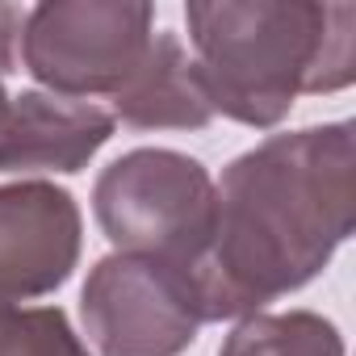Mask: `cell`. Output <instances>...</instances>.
<instances>
[{
    "instance_id": "6da1fadb",
    "label": "cell",
    "mask_w": 356,
    "mask_h": 356,
    "mask_svg": "<svg viewBox=\"0 0 356 356\" xmlns=\"http://www.w3.org/2000/svg\"><path fill=\"white\" fill-rule=\"evenodd\" d=\"M356 143L348 122L268 134L222 168L197 264L206 323L260 314L310 285L352 235Z\"/></svg>"
},
{
    "instance_id": "7a4b0ae2",
    "label": "cell",
    "mask_w": 356,
    "mask_h": 356,
    "mask_svg": "<svg viewBox=\"0 0 356 356\" xmlns=\"http://www.w3.org/2000/svg\"><path fill=\"white\" fill-rule=\"evenodd\" d=\"M185 22L214 113L256 130L277 126L302 92H339L356 76L352 5L197 0Z\"/></svg>"
},
{
    "instance_id": "3957f363",
    "label": "cell",
    "mask_w": 356,
    "mask_h": 356,
    "mask_svg": "<svg viewBox=\"0 0 356 356\" xmlns=\"http://www.w3.org/2000/svg\"><path fill=\"white\" fill-rule=\"evenodd\" d=\"M92 214L118 252L163 260L197 277L214 231V176L185 151L138 147L97 176Z\"/></svg>"
},
{
    "instance_id": "277c9868",
    "label": "cell",
    "mask_w": 356,
    "mask_h": 356,
    "mask_svg": "<svg viewBox=\"0 0 356 356\" xmlns=\"http://www.w3.org/2000/svg\"><path fill=\"white\" fill-rule=\"evenodd\" d=\"M155 9L130 0H55L22 22V63L55 97H113L155 38Z\"/></svg>"
},
{
    "instance_id": "5b68a950",
    "label": "cell",
    "mask_w": 356,
    "mask_h": 356,
    "mask_svg": "<svg viewBox=\"0 0 356 356\" xmlns=\"http://www.w3.org/2000/svg\"><path fill=\"white\" fill-rule=\"evenodd\" d=\"M80 318L101 356H181L206 323L189 268L126 252L97 260L80 289Z\"/></svg>"
},
{
    "instance_id": "8992f818",
    "label": "cell",
    "mask_w": 356,
    "mask_h": 356,
    "mask_svg": "<svg viewBox=\"0 0 356 356\" xmlns=\"http://www.w3.org/2000/svg\"><path fill=\"white\" fill-rule=\"evenodd\" d=\"M80 260V206L47 181L0 185V302H30L67 285Z\"/></svg>"
},
{
    "instance_id": "52a82bcc",
    "label": "cell",
    "mask_w": 356,
    "mask_h": 356,
    "mask_svg": "<svg viewBox=\"0 0 356 356\" xmlns=\"http://www.w3.org/2000/svg\"><path fill=\"white\" fill-rule=\"evenodd\" d=\"M113 113L97 101L55 97L42 88L17 92L0 118V176L80 172L113 138Z\"/></svg>"
},
{
    "instance_id": "ba28073f",
    "label": "cell",
    "mask_w": 356,
    "mask_h": 356,
    "mask_svg": "<svg viewBox=\"0 0 356 356\" xmlns=\"http://www.w3.org/2000/svg\"><path fill=\"white\" fill-rule=\"evenodd\" d=\"M113 122L134 130H206L214 105L197 59L185 51L181 34L159 30L138 63V72L113 92Z\"/></svg>"
},
{
    "instance_id": "9c48e42d",
    "label": "cell",
    "mask_w": 356,
    "mask_h": 356,
    "mask_svg": "<svg viewBox=\"0 0 356 356\" xmlns=\"http://www.w3.org/2000/svg\"><path fill=\"white\" fill-rule=\"evenodd\" d=\"M218 356H343V335L314 310H260L239 318Z\"/></svg>"
},
{
    "instance_id": "30bf717a",
    "label": "cell",
    "mask_w": 356,
    "mask_h": 356,
    "mask_svg": "<svg viewBox=\"0 0 356 356\" xmlns=\"http://www.w3.org/2000/svg\"><path fill=\"white\" fill-rule=\"evenodd\" d=\"M0 356H88L59 306L0 302Z\"/></svg>"
},
{
    "instance_id": "8fae6325",
    "label": "cell",
    "mask_w": 356,
    "mask_h": 356,
    "mask_svg": "<svg viewBox=\"0 0 356 356\" xmlns=\"http://www.w3.org/2000/svg\"><path fill=\"white\" fill-rule=\"evenodd\" d=\"M22 22H26V13H22L17 5H0V76L13 72V63H17Z\"/></svg>"
},
{
    "instance_id": "7c38bea8",
    "label": "cell",
    "mask_w": 356,
    "mask_h": 356,
    "mask_svg": "<svg viewBox=\"0 0 356 356\" xmlns=\"http://www.w3.org/2000/svg\"><path fill=\"white\" fill-rule=\"evenodd\" d=\"M5 109H9V97H5V84H0V118H5Z\"/></svg>"
}]
</instances>
